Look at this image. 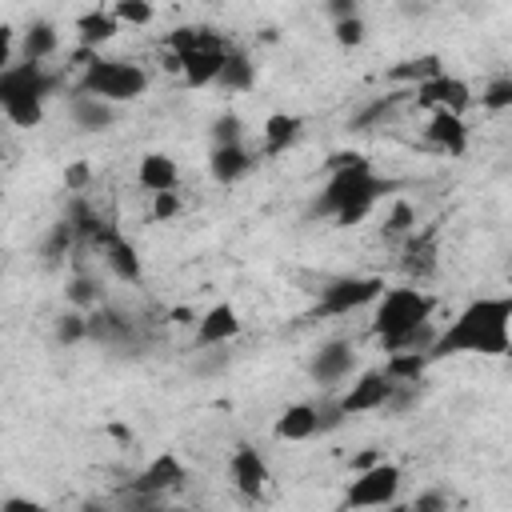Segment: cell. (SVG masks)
I'll list each match as a JSON object with an SVG mask.
<instances>
[{
  "instance_id": "cell-46",
  "label": "cell",
  "mask_w": 512,
  "mask_h": 512,
  "mask_svg": "<svg viewBox=\"0 0 512 512\" xmlns=\"http://www.w3.org/2000/svg\"><path fill=\"white\" fill-rule=\"evenodd\" d=\"M380 460H384L380 448H364V452L352 456V472H364V468H372V464H380Z\"/></svg>"
},
{
  "instance_id": "cell-44",
  "label": "cell",
  "mask_w": 512,
  "mask_h": 512,
  "mask_svg": "<svg viewBox=\"0 0 512 512\" xmlns=\"http://www.w3.org/2000/svg\"><path fill=\"white\" fill-rule=\"evenodd\" d=\"M12 48H16V32H12V24H0V72L12 64Z\"/></svg>"
},
{
  "instance_id": "cell-16",
  "label": "cell",
  "mask_w": 512,
  "mask_h": 512,
  "mask_svg": "<svg viewBox=\"0 0 512 512\" xmlns=\"http://www.w3.org/2000/svg\"><path fill=\"white\" fill-rule=\"evenodd\" d=\"M136 180H140V188L152 192V196H160V192H176V184H180V168H176V160H172L168 152H148V156H140Z\"/></svg>"
},
{
  "instance_id": "cell-3",
  "label": "cell",
  "mask_w": 512,
  "mask_h": 512,
  "mask_svg": "<svg viewBox=\"0 0 512 512\" xmlns=\"http://www.w3.org/2000/svg\"><path fill=\"white\" fill-rule=\"evenodd\" d=\"M228 52H232V44H228L224 32H212V28H200V24L168 32V56L176 60V72L192 88L216 84V72H220Z\"/></svg>"
},
{
  "instance_id": "cell-17",
  "label": "cell",
  "mask_w": 512,
  "mask_h": 512,
  "mask_svg": "<svg viewBox=\"0 0 512 512\" xmlns=\"http://www.w3.org/2000/svg\"><path fill=\"white\" fill-rule=\"evenodd\" d=\"M68 116H72V124L84 128V132H104V128H112L116 108L104 104V100H96V96H88V92H76V96L68 100Z\"/></svg>"
},
{
  "instance_id": "cell-43",
  "label": "cell",
  "mask_w": 512,
  "mask_h": 512,
  "mask_svg": "<svg viewBox=\"0 0 512 512\" xmlns=\"http://www.w3.org/2000/svg\"><path fill=\"white\" fill-rule=\"evenodd\" d=\"M328 16H332V24L352 20V16H360V4H356V0H332V4H328Z\"/></svg>"
},
{
  "instance_id": "cell-39",
  "label": "cell",
  "mask_w": 512,
  "mask_h": 512,
  "mask_svg": "<svg viewBox=\"0 0 512 512\" xmlns=\"http://www.w3.org/2000/svg\"><path fill=\"white\" fill-rule=\"evenodd\" d=\"M420 404V384H392V396H388V412H408Z\"/></svg>"
},
{
  "instance_id": "cell-2",
  "label": "cell",
  "mask_w": 512,
  "mask_h": 512,
  "mask_svg": "<svg viewBox=\"0 0 512 512\" xmlns=\"http://www.w3.org/2000/svg\"><path fill=\"white\" fill-rule=\"evenodd\" d=\"M392 188V180H380L372 172L368 160L328 172V184L320 188V196L312 200V216H332L340 228H352L356 220H364L372 212V204Z\"/></svg>"
},
{
  "instance_id": "cell-40",
  "label": "cell",
  "mask_w": 512,
  "mask_h": 512,
  "mask_svg": "<svg viewBox=\"0 0 512 512\" xmlns=\"http://www.w3.org/2000/svg\"><path fill=\"white\" fill-rule=\"evenodd\" d=\"M88 184H92V168H88V164H84V160H72V164H68V168H64V188H68V192H76V196H80V192H84V188H88Z\"/></svg>"
},
{
  "instance_id": "cell-48",
  "label": "cell",
  "mask_w": 512,
  "mask_h": 512,
  "mask_svg": "<svg viewBox=\"0 0 512 512\" xmlns=\"http://www.w3.org/2000/svg\"><path fill=\"white\" fill-rule=\"evenodd\" d=\"M108 432H112V436H116V440H124V444H128V440H132V428H124V424H112V428H108Z\"/></svg>"
},
{
  "instance_id": "cell-24",
  "label": "cell",
  "mask_w": 512,
  "mask_h": 512,
  "mask_svg": "<svg viewBox=\"0 0 512 512\" xmlns=\"http://www.w3.org/2000/svg\"><path fill=\"white\" fill-rule=\"evenodd\" d=\"M56 48H60V32H56V24H48V20L28 24V32H24V40H20V56H24V64H44Z\"/></svg>"
},
{
  "instance_id": "cell-9",
  "label": "cell",
  "mask_w": 512,
  "mask_h": 512,
  "mask_svg": "<svg viewBox=\"0 0 512 512\" xmlns=\"http://www.w3.org/2000/svg\"><path fill=\"white\" fill-rule=\"evenodd\" d=\"M412 96H416L420 108H428V112H452V116H464L468 104H472V88H468V80L448 76V72H440V76L416 84Z\"/></svg>"
},
{
  "instance_id": "cell-21",
  "label": "cell",
  "mask_w": 512,
  "mask_h": 512,
  "mask_svg": "<svg viewBox=\"0 0 512 512\" xmlns=\"http://www.w3.org/2000/svg\"><path fill=\"white\" fill-rule=\"evenodd\" d=\"M120 32V24L112 20V12L108 8H92V12H80L76 16V40H80V48H100V44H108L112 36Z\"/></svg>"
},
{
  "instance_id": "cell-35",
  "label": "cell",
  "mask_w": 512,
  "mask_h": 512,
  "mask_svg": "<svg viewBox=\"0 0 512 512\" xmlns=\"http://www.w3.org/2000/svg\"><path fill=\"white\" fill-rule=\"evenodd\" d=\"M224 144H244V124L232 112L212 120V148H224Z\"/></svg>"
},
{
  "instance_id": "cell-28",
  "label": "cell",
  "mask_w": 512,
  "mask_h": 512,
  "mask_svg": "<svg viewBox=\"0 0 512 512\" xmlns=\"http://www.w3.org/2000/svg\"><path fill=\"white\" fill-rule=\"evenodd\" d=\"M396 100H400V92H392V96H380V100H372V104H364L352 120H348V128L352 132H372L380 120H388V112L396 108Z\"/></svg>"
},
{
  "instance_id": "cell-13",
  "label": "cell",
  "mask_w": 512,
  "mask_h": 512,
  "mask_svg": "<svg viewBox=\"0 0 512 512\" xmlns=\"http://www.w3.org/2000/svg\"><path fill=\"white\" fill-rule=\"evenodd\" d=\"M228 480L248 500L264 496V488H268V464H264V456L252 444H236L232 456H228Z\"/></svg>"
},
{
  "instance_id": "cell-14",
  "label": "cell",
  "mask_w": 512,
  "mask_h": 512,
  "mask_svg": "<svg viewBox=\"0 0 512 512\" xmlns=\"http://www.w3.org/2000/svg\"><path fill=\"white\" fill-rule=\"evenodd\" d=\"M352 364H356V348H352L348 340H328V344H320L316 356L308 360V376H312L316 384H336V380H344V376L352 372Z\"/></svg>"
},
{
  "instance_id": "cell-18",
  "label": "cell",
  "mask_w": 512,
  "mask_h": 512,
  "mask_svg": "<svg viewBox=\"0 0 512 512\" xmlns=\"http://www.w3.org/2000/svg\"><path fill=\"white\" fill-rule=\"evenodd\" d=\"M252 168V152L244 144H224V148H212L208 156V172L216 184H236L240 176H248Z\"/></svg>"
},
{
  "instance_id": "cell-31",
  "label": "cell",
  "mask_w": 512,
  "mask_h": 512,
  "mask_svg": "<svg viewBox=\"0 0 512 512\" xmlns=\"http://www.w3.org/2000/svg\"><path fill=\"white\" fill-rule=\"evenodd\" d=\"M76 244V236H72V228L64 224V220H56L52 228H48V236H44V244H40V256L52 264V260H60L68 248Z\"/></svg>"
},
{
  "instance_id": "cell-38",
  "label": "cell",
  "mask_w": 512,
  "mask_h": 512,
  "mask_svg": "<svg viewBox=\"0 0 512 512\" xmlns=\"http://www.w3.org/2000/svg\"><path fill=\"white\" fill-rule=\"evenodd\" d=\"M344 420H348V416L340 412V400H332V396H328V400H320V404H316V432H336Z\"/></svg>"
},
{
  "instance_id": "cell-34",
  "label": "cell",
  "mask_w": 512,
  "mask_h": 512,
  "mask_svg": "<svg viewBox=\"0 0 512 512\" xmlns=\"http://www.w3.org/2000/svg\"><path fill=\"white\" fill-rule=\"evenodd\" d=\"M4 116H8V124H16V128H36L40 120H44V100H16V104H8V108H0Z\"/></svg>"
},
{
  "instance_id": "cell-42",
  "label": "cell",
  "mask_w": 512,
  "mask_h": 512,
  "mask_svg": "<svg viewBox=\"0 0 512 512\" xmlns=\"http://www.w3.org/2000/svg\"><path fill=\"white\" fill-rule=\"evenodd\" d=\"M0 512H48V508L40 500H32V496H4Z\"/></svg>"
},
{
  "instance_id": "cell-36",
  "label": "cell",
  "mask_w": 512,
  "mask_h": 512,
  "mask_svg": "<svg viewBox=\"0 0 512 512\" xmlns=\"http://www.w3.org/2000/svg\"><path fill=\"white\" fill-rule=\"evenodd\" d=\"M384 228H388L392 236L416 232V208H412L408 200H392V208H388V216H384Z\"/></svg>"
},
{
  "instance_id": "cell-25",
  "label": "cell",
  "mask_w": 512,
  "mask_h": 512,
  "mask_svg": "<svg viewBox=\"0 0 512 512\" xmlns=\"http://www.w3.org/2000/svg\"><path fill=\"white\" fill-rule=\"evenodd\" d=\"M440 72H444V60H440L436 52H424V56H408V60L392 64V68H388V80L416 88V84H424V80H432V76H440Z\"/></svg>"
},
{
  "instance_id": "cell-37",
  "label": "cell",
  "mask_w": 512,
  "mask_h": 512,
  "mask_svg": "<svg viewBox=\"0 0 512 512\" xmlns=\"http://www.w3.org/2000/svg\"><path fill=\"white\" fill-rule=\"evenodd\" d=\"M332 36H336V44H340V48H360V44H364V36H368V24H364V16H352V20L332 24Z\"/></svg>"
},
{
  "instance_id": "cell-29",
  "label": "cell",
  "mask_w": 512,
  "mask_h": 512,
  "mask_svg": "<svg viewBox=\"0 0 512 512\" xmlns=\"http://www.w3.org/2000/svg\"><path fill=\"white\" fill-rule=\"evenodd\" d=\"M64 296H68V304L76 308V312H84V308H96L100 304V284L92 280V276H72L68 280V288H64Z\"/></svg>"
},
{
  "instance_id": "cell-33",
  "label": "cell",
  "mask_w": 512,
  "mask_h": 512,
  "mask_svg": "<svg viewBox=\"0 0 512 512\" xmlns=\"http://www.w3.org/2000/svg\"><path fill=\"white\" fill-rule=\"evenodd\" d=\"M108 12L116 24H152V16H156V8L144 0H116Z\"/></svg>"
},
{
  "instance_id": "cell-49",
  "label": "cell",
  "mask_w": 512,
  "mask_h": 512,
  "mask_svg": "<svg viewBox=\"0 0 512 512\" xmlns=\"http://www.w3.org/2000/svg\"><path fill=\"white\" fill-rule=\"evenodd\" d=\"M172 316H176V324H192V320H196V316H192V312H188V308H176V312H172Z\"/></svg>"
},
{
  "instance_id": "cell-22",
  "label": "cell",
  "mask_w": 512,
  "mask_h": 512,
  "mask_svg": "<svg viewBox=\"0 0 512 512\" xmlns=\"http://www.w3.org/2000/svg\"><path fill=\"white\" fill-rule=\"evenodd\" d=\"M300 128H304L300 116H292V112H272V116L264 120V128H260V136H264V152H268V156L288 152V148L296 144Z\"/></svg>"
},
{
  "instance_id": "cell-8",
  "label": "cell",
  "mask_w": 512,
  "mask_h": 512,
  "mask_svg": "<svg viewBox=\"0 0 512 512\" xmlns=\"http://www.w3.org/2000/svg\"><path fill=\"white\" fill-rule=\"evenodd\" d=\"M56 76L44 72V64H8L0 72V108L16 104V100H48L56 92Z\"/></svg>"
},
{
  "instance_id": "cell-4",
  "label": "cell",
  "mask_w": 512,
  "mask_h": 512,
  "mask_svg": "<svg viewBox=\"0 0 512 512\" xmlns=\"http://www.w3.org/2000/svg\"><path fill=\"white\" fill-rule=\"evenodd\" d=\"M432 308H436V300L424 288H416V284L384 288L380 300H376V308H372V332L388 348L392 340H400V336L432 324Z\"/></svg>"
},
{
  "instance_id": "cell-7",
  "label": "cell",
  "mask_w": 512,
  "mask_h": 512,
  "mask_svg": "<svg viewBox=\"0 0 512 512\" xmlns=\"http://www.w3.org/2000/svg\"><path fill=\"white\" fill-rule=\"evenodd\" d=\"M384 292L380 276H340L320 292V316H348L364 304H376Z\"/></svg>"
},
{
  "instance_id": "cell-23",
  "label": "cell",
  "mask_w": 512,
  "mask_h": 512,
  "mask_svg": "<svg viewBox=\"0 0 512 512\" xmlns=\"http://www.w3.org/2000/svg\"><path fill=\"white\" fill-rule=\"evenodd\" d=\"M404 268L416 280L436 272V228H424V232H412L408 236V244H404Z\"/></svg>"
},
{
  "instance_id": "cell-50",
  "label": "cell",
  "mask_w": 512,
  "mask_h": 512,
  "mask_svg": "<svg viewBox=\"0 0 512 512\" xmlns=\"http://www.w3.org/2000/svg\"><path fill=\"white\" fill-rule=\"evenodd\" d=\"M80 512H108V508H104V504H84Z\"/></svg>"
},
{
  "instance_id": "cell-5",
  "label": "cell",
  "mask_w": 512,
  "mask_h": 512,
  "mask_svg": "<svg viewBox=\"0 0 512 512\" xmlns=\"http://www.w3.org/2000/svg\"><path fill=\"white\" fill-rule=\"evenodd\" d=\"M148 88V72L132 60H108V56H92L80 72V92L104 100V104H128L140 100Z\"/></svg>"
},
{
  "instance_id": "cell-11",
  "label": "cell",
  "mask_w": 512,
  "mask_h": 512,
  "mask_svg": "<svg viewBox=\"0 0 512 512\" xmlns=\"http://www.w3.org/2000/svg\"><path fill=\"white\" fill-rule=\"evenodd\" d=\"M244 332V320H240V312L232 308V304H212L204 316H196V336H192V344H196V352H208V348H224V344H232L236 336Z\"/></svg>"
},
{
  "instance_id": "cell-20",
  "label": "cell",
  "mask_w": 512,
  "mask_h": 512,
  "mask_svg": "<svg viewBox=\"0 0 512 512\" xmlns=\"http://www.w3.org/2000/svg\"><path fill=\"white\" fill-rule=\"evenodd\" d=\"M272 436L276 440H312L316 436V404H288L276 424H272Z\"/></svg>"
},
{
  "instance_id": "cell-45",
  "label": "cell",
  "mask_w": 512,
  "mask_h": 512,
  "mask_svg": "<svg viewBox=\"0 0 512 512\" xmlns=\"http://www.w3.org/2000/svg\"><path fill=\"white\" fill-rule=\"evenodd\" d=\"M360 160H368V156H360V152H332V156H328V172L352 168V164H360Z\"/></svg>"
},
{
  "instance_id": "cell-32",
  "label": "cell",
  "mask_w": 512,
  "mask_h": 512,
  "mask_svg": "<svg viewBox=\"0 0 512 512\" xmlns=\"http://www.w3.org/2000/svg\"><path fill=\"white\" fill-rule=\"evenodd\" d=\"M52 336L60 340V344H80V340H88V316L84 312H64L60 320H56V328H52Z\"/></svg>"
},
{
  "instance_id": "cell-47",
  "label": "cell",
  "mask_w": 512,
  "mask_h": 512,
  "mask_svg": "<svg viewBox=\"0 0 512 512\" xmlns=\"http://www.w3.org/2000/svg\"><path fill=\"white\" fill-rule=\"evenodd\" d=\"M412 512H448V508H444V500H440L436 492H428V496H420V500L412 504Z\"/></svg>"
},
{
  "instance_id": "cell-19",
  "label": "cell",
  "mask_w": 512,
  "mask_h": 512,
  "mask_svg": "<svg viewBox=\"0 0 512 512\" xmlns=\"http://www.w3.org/2000/svg\"><path fill=\"white\" fill-rule=\"evenodd\" d=\"M100 256H104V264L112 268V276H120L124 284H140L144 280V264H140V252L116 232L104 248H100Z\"/></svg>"
},
{
  "instance_id": "cell-30",
  "label": "cell",
  "mask_w": 512,
  "mask_h": 512,
  "mask_svg": "<svg viewBox=\"0 0 512 512\" xmlns=\"http://www.w3.org/2000/svg\"><path fill=\"white\" fill-rule=\"evenodd\" d=\"M480 108H488V112L512 108V76H492L480 92Z\"/></svg>"
},
{
  "instance_id": "cell-41",
  "label": "cell",
  "mask_w": 512,
  "mask_h": 512,
  "mask_svg": "<svg viewBox=\"0 0 512 512\" xmlns=\"http://www.w3.org/2000/svg\"><path fill=\"white\" fill-rule=\"evenodd\" d=\"M180 212V196L176 192H160V196H152V220H172Z\"/></svg>"
},
{
  "instance_id": "cell-51",
  "label": "cell",
  "mask_w": 512,
  "mask_h": 512,
  "mask_svg": "<svg viewBox=\"0 0 512 512\" xmlns=\"http://www.w3.org/2000/svg\"><path fill=\"white\" fill-rule=\"evenodd\" d=\"M160 512H164V508H160ZM168 512H172V508H168Z\"/></svg>"
},
{
  "instance_id": "cell-12",
  "label": "cell",
  "mask_w": 512,
  "mask_h": 512,
  "mask_svg": "<svg viewBox=\"0 0 512 512\" xmlns=\"http://www.w3.org/2000/svg\"><path fill=\"white\" fill-rule=\"evenodd\" d=\"M388 396H392V380H388L380 368H368V372H360V376L352 380V388L340 396V412H344V416H364V412L384 408Z\"/></svg>"
},
{
  "instance_id": "cell-1",
  "label": "cell",
  "mask_w": 512,
  "mask_h": 512,
  "mask_svg": "<svg viewBox=\"0 0 512 512\" xmlns=\"http://www.w3.org/2000/svg\"><path fill=\"white\" fill-rule=\"evenodd\" d=\"M508 324H512V300L480 296V300L464 304L444 332H436L428 356L432 360H440V356H504L512 344Z\"/></svg>"
},
{
  "instance_id": "cell-6",
  "label": "cell",
  "mask_w": 512,
  "mask_h": 512,
  "mask_svg": "<svg viewBox=\"0 0 512 512\" xmlns=\"http://www.w3.org/2000/svg\"><path fill=\"white\" fill-rule=\"evenodd\" d=\"M400 484H404V472L396 464L380 460L364 472H352L348 492H344V508H388L400 496Z\"/></svg>"
},
{
  "instance_id": "cell-26",
  "label": "cell",
  "mask_w": 512,
  "mask_h": 512,
  "mask_svg": "<svg viewBox=\"0 0 512 512\" xmlns=\"http://www.w3.org/2000/svg\"><path fill=\"white\" fill-rule=\"evenodd\" d=\"M252 84H256V64L240 48H232L224 56L220 72H216V88H224V92H248Z\"/></svg>"
},
{
  "instance_id": "cell-15",
  "label": "cell",
  "mask_w": 512,
  "mask_h": 512,
  "mask_svg": "<svg viewBox=\"0 0 512 512\" xmlns=\"http://www.w3.org/2000/svg\"><path fill=\"white\" fill-rule=\"evenodd\" d=\"M424 136H428V144H436L448 156H464V148H468V124H464V116H452V112H428Z\"/></svg>"
},
{
  "instance_id": "cell-27",
  "label": "cell",
  "mask_w": 512,
  "mask_h": 512,
  "mask_svg": "<svg viewBox=\"0 0 512 512\" xmlns=\"http://www.w3.org/2000/svg\"><path fill=\"white\" fill-rule=\"evenodd\" d=\"M428 364H432L428 352H392L380 372H384L392 384H420L424 372H428Z\"/></svg>"
},
{
  "instance_id": "cell-10",
  "label": "cell",
  "mask_w": 512,
  "mask_h": 512,
  "mask_svg": "<svg viewBox=\"0 0 512 512\" xmlns=\"http://www.w3.org/2000/svg\"><path fill=\"white\" fill-rule=\"evenodd\" d=\"M188 480V468H184V460L176 456V452H160V456H152L140 472H136V480L128 484L136 496H148V500H160L164 492H172V488H180Z\"/></svg>"
}]
</instances>
